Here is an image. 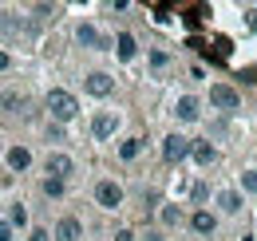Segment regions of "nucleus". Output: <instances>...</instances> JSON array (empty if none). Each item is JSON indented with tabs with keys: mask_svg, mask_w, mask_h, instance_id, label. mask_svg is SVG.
Wrapping results in <instances>:
<instances>
[{
	"mask_svg": "<svg viewBox=\"0 0 257 241\" xmlns=\"http://www.w3.org/2000/svg\"><path fill=\"white\" fill-rule=\"evenodd\" d=\"M48 111H52V119L56 123H71L75 115H79V103H75V95L71 91H64V87H56V91H48Z\"/></svg>",
	"mask_w": 257,
	"mask_h": 241,
	"instance_id": "nucleus-1",
	"label": "nucleus"
},
{
	"mask_svg": "<svg viewBox=\"0 0 257 241\" xmlns=\"http://www.w3.org/2000/svg\"><path fill=\"white\" fill-rule=\"evenodd\" d=\"M95 202L103 206V210H119V206H123V186L111 182V178H103L95 186Z\"/></svg>",
	"mask_w": 257,
	"mask_h": 241,
	"instance_id": "nucleus-2",
	"label": "nucleus"
},
{
	"mask_svg": "<svg viewBox=\"0 0 257 241\" xmlns=\"http://www.w3.org/2000/svg\"><path fill=\"white\" fill-rule=\"evenodd\" d=\"M162 158L174 166V162H186L190 158V139H182V135H166L162 139Z\"/></svg>",
	"mask_w": 257,
	"mask_h": 241,
	"instance_id": "nucleus-3",
	"label": "nucleus"
},
{
	"mask_svg": "<svg viewBox=\"0 0 257 241\" xmlns=\"http://www.w3.org/2000/svg\"><path fill=\"white\" fill-rule=\"evenodd\" d=\"M44 170H48V178H56V182H67L71 174H75V162H71L67 154L52 151V154H48V162H44Z\"/></svg>",
	"mask_w": 257,
	"mask_h": 241,
	"instance_id": "nucleus-4",
	"label": "nucleus"
},
{
	"mask_svg": "<svg viewBox=\"0 0 257 241\" xmlns=\"http://www.w3.org/2000/svg\"><path fill=\"white\" fill-rule=\"evenodd\" d=\"M210 103H214L218 111H237V107H241V95L229 87V83H214V87H210Z\"/></svg>",
	"mask_w": 257,
	"mask_h": 241,
	"instance_id": "nucleus-5",
	"label": "nucleus"
},
{
	"mask_svg": "<svg viewBox=\"0 0 257 241\" xmlns=\"http://www.w3.org/2000/svg\"><path fill=\"white\" fill-rule=\"evenodd\" d=\"M83 87L91 91L95 99H103V95H111V91H115V79H111L107 71H91V75L83 79Z\"/></svg>",
	"mask_w": 257,
	"mask_h": 241,
	"instance_id": "nucleus-6",
	"label": "nucleus"
},
{
	"mask_svg": "<svg viewBox=\"0 0 257 241\" xmlns=\"http://www.w3.org/2000/svg\"><path fill=\"white\" fill-rule=\"evenodd\" d=\"M115 127H119V115L99 111L95 119H91V135H95V139H111V135H115Z\"/></svg>",
	"mask_w": 257,
	"mask_h": 241,
	"instance_id": "nucleus-7",
	"label": "nucleus"
},
{
	"mask_svg": "<svg viewBox=\"0 0 257 241\" xmlns=\"http://www.w3.org/2000/svg\"><path fill=\"white\" fill-rule=\"evenodd\" d=\"M190 229H194V233H202V237H210V233L218 229V217H214L210 210H194L190 213Z\"/></svg>",
	"mask_w": 257,
	"mask_h": 241,
	"instance_id": "nucleus-8",
	"label": "nucleus"
},
{
	"mask_svg": "<svg viewBox=\"0 0 257 241\" xmlns=\"http://www.w3.org/2000/svg\"><path fill=\"white\" fill-rule=\"evenodd\" d=\"M198 115H202V111H198V99H194V95H182V99L174 103V119L178 123H194Z\"/></svg>",
	"mask_w": 257,
	"mask_h": 241,
	"instance_id": "nucleus-9",
	"label": "nucleus"
},
{
	"mask_svg": "<svg viewBox=\"0 0 257 241\" xmlns=\"http://www.w3.org/2000/svg\"><path fill=\"white\" fill-rule=\"evenodd\" d=\"M79 237H83L79 217H60V225H56V241H79Z\"/></svg>",
	"mask_w": 257,
	"mask_h": 241,
	"instance_id": "nucleus-10",
	"label": "nucleus"
},
{
	"mask_svg": "<svg viewBox=\"0 0 257 241\" xmlns=\"http://www.w3.org/2000/svg\"><path fill=\"white\" fill-rule=\"evenodd\" d=\"M75 40H79L83 48H111V44L95 32V24H79V28H75Z\"/></svg>",
	"mask_w": 257,
	"mask_h": 241,
	"instance_id": "nucleus-11",
	"label": "nucleus"
},
{
	"mask_svg": "<svg viewBox=\"0 0 257 241\" xmlns=\"http://www.w3.org/2000/svg\"><path fill=\"white\" fill-rule=\"evenodd\" d=\"M28 166H32V151H28V147H12V151H8V170H20V174H24Z\"/></svg>",
	"mask_w": 257,
	"mask_h": 241,
	"instance_id": "nucleus-12",
	"label": "nucleus"
},
{
	"mask_svg": "<svg viewBox=\"0 0 257 241\" xmlns=\"http://www.w3.org/2000/svg\"><path fill=\"white\" fill-rule=\"evenodd\" d=\"M115 52H119V60H123V63H131V60H135L139 44H135V36H131V32H119V40H115Z\"/></svg>",
	"mask_w": 257,
	"mask_h": 241,
	"instance_id": "nucleus-13",
	"label": "nucleus"
},
{
	"mask_svg": "<svg viewBox=\"0 0 257 241\" xmlns=\"http://www.w3.org/2000/svg\"><path fill=\"white\" fill-rule=\"evenodd\" d=\"M190 158L198 162V166H210V162L218 158V151H214L210 143H190Z\"/></svg>",
	"mask_w": 257,
	"mask_h": 241,
	"instance_id": "nucleus-14",
	"label": "nucleus"
},
{
	"mask_svg": "<svg viewBox=\"0 0 257 241\" xmlns=\"http://www.w3.org/2000/svg\"><path fill=\"white\" fill-rule=\"evenodd\" d=\"M218 206H222L225 213H237L241 210V194H237V190H222V194H218Z\"/></svg>",
	"mask_w": 257,
	"mask_h": 241,
	"instance_id": "nucleus-15",
	"label": "nucleus"
},
{
	"mask_svg": "<svg viewBox=\"0 0 257 241\" xmlns=\"http://www.w3.org/2000/svg\"><path fill=\"white\" fill-rule=\"evenodd\" d=\"M8 225H12V233L24 229V225H28V210H24V206H12V210H8Z\"/></svg>",
	"mask_w": 257,
	"mask_h": 241,
	"instance_id": "nucleus-16",
	"label": "nucleus"
},
{
	"mask_svg": "<svg viewBox=\"0 0 257 241\" xmlns=\"http://www.w3.org/2000/svg\"><path fill=\"white\" fill-rule=\"evenodd\" d=\"M139 151H143V139H127V143L119 147V158H123V162H131V158H139Z\"/></svg>",
	"mask_w": 257,
	"mask_h": 241,
	"instance_id": "nucleus-17",
	"label": "nucleus"
},
{
	"mask_svg": "<svg viewBox=\"0 0 257 241\" xmlns=\"http://www.w3.org/2000/svg\"><path fill=\"white\" fill-rule=\"evenodd\" d=\"M40 190H44L48 198H64L67 186H64V182H56V178H44V182H40Z\"/></svg>",
	"mask_w": 257,
	"mask_h": 241,
	"instance_id": "nucleus-18",
	"label": "nucleus"
},
{
	"mask_svg": "<svg viewBox=\"0 0 257 241\" xmlns=\"http://www.w3.org/2000/svg\"><path fill=\"white\" fill-rule=\"evenodd\" d=\"M162 221H166V225H178V221H182V213H178V210H174V206H162Z\"/></svg>",
	"mask_w": 257,
	"mask_h": 241,
	"instance_id": "nucleus-19",
	"label": "nucleus"
},
{
	"mask_svg": "<svg viewBox=\"0 0 257 241\" xmlns=\"http://www.w3.org/2000/svg\"><path fill=\"white\" fill-rule=\"evenodd\" d=\"M4 103H8V107H20V111L28 115V99H24V95H4Z\"/></svg>",
	"mask_w": 257,
	"mask_h": 241,
	"instance_id": "nucleus-20",
	"label": "nucleus"
},
{
	"mask_svg": "<svg viewBox=\"0 0 257 241\" xmlns=\"http://www.w3.org/2000/svg\"><path fill=\"white\" fill-rule=\"evenodd\" d=\"M241 190H245V194H257V174H241Z\"/></svg>",
	"mask_w": 257,
	"mask_h": 241,
	"instance_id": "nucleus-21",
	"label": "nucleus"
},
{
	"mask_svg": "<svg viewBox=\"0 0 257 241\" xmlns=\"http://www.w3.org/2000/svg\"><path fill=\"white\" fill-rule=\"evenodd\" d=\"M28 241H52V233H48V229H40V225H36L32 233H28Z\"/></svg>",
	"mask_w": 257,
	"mask_h": 241,
	"instance_id": "nucleus-22",
	"label": "nucleus"
},
{
	"mask_svg": "<svg viewBox=\"0 0 257 241\" xmlns=\"http://www.w3.org/2000/svg\"><path fill=\"white\" fill-rule=\"evenodd\" d=\"M0 241H12V225L8 221H0Z\"/></svg>",
	"mask_w": 257,
	"mask_h": 241,
	"instance_id": "nucleus-23",
	"label": "nucleus"
},
{
	"mask_svg": "<svg viewBox=\"0 0 257 241\" xmlns=\"http://www.w3.org/2000/svg\"><path fill=\"white\" fill-rule=\"evenodd\" d=\"M8 67H12V56H8L4 48H0V71H8Z\"/></svg>",
	"mask_w": 257,
	"mask_h": 241,
	"instance_id": "nucleus-24",
	"label": "nucleus"
},
{
	"mask_svg": "<svg viewBox=\"0 0 257 241\" xmlns=\"http://www.w3.org/2000/svg\"><path fill=\"white\" fill-rule=\"evenodd\" d=\"M245 16H249V28L257 32V8H249V12H245Z\"/></svg>",
	"mask_w": 257,
	"mask_h": 241,
	"instance_id": "nucleus-25",
	"label": "nucleus"
},
{
	"mask_svg": "<svg viewBox=\"0 0 257 241\" xmlns=\"http://www.w3.org/2000/svg\"><path fill=\"white\" fill-rule=\"evenodd\" d=\"M115 241H135V233H131V229H123V233H115Z\"/></svg>",
	"mask_w": 257,
	"mask_h": 241,
	"instance_id": "nucleus-26",
	"label": "nucleus"
},
{
	"mask_svg": "<svg viewBox=\"0 0 257 241\" xmlns=\"http://www.w3.org/2000/svg\"><path fill=\"white\" fill-rule=\"evenodd\" d=\"M147 241H162V233H159V229H151V233H147Z\"/></svg>",
	"mask_w": 257,
	"mask_h": 241,
	"instance_id": "nucleus-27",
	"label": "nucleus"
},
{
	"mask_svg": "<svg viewBox=\"0 0 257 241\" xmlns=\"http://www.w3.org/2000/svg\"><path fill=\"white\" fill-rule=\"evenodd\" d=\"M4 182H8V174H4V166H0V186H4Z\"/></svg>",
	"mask_w": 257,
	"mask_h": 241,
	"instance_id": "nucleus-28",
	"label": "nucleus"
}]
</instances>
